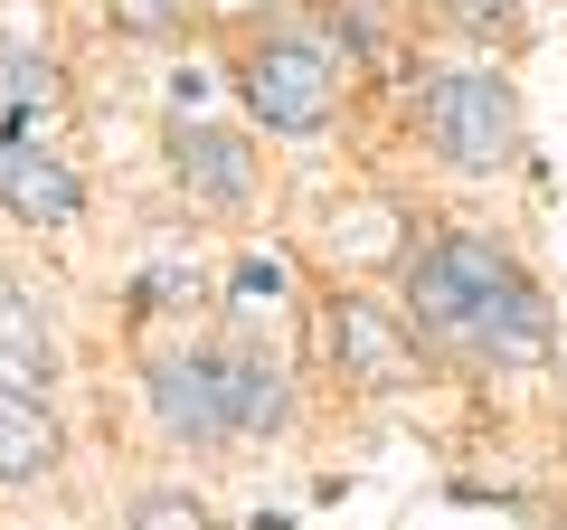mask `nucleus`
Returning <instances> with one entry per match:
<instances>
[{"label":"nucleus","mask_w":567,"mask_h":530,"mask_svg":"<svg viewBox=\"0 0 567 530\" xmlns=\"http://www.w3.org/2000/svg\"><path fill=\"white\" fill-rule=\"evenodd\" d=\"M284 304V265L275 256H237V275H227V313H275Z\"/></svg>","instance_id":"obj_13"},{"label":"nucleus","mask_w":567,"mask_h":530,"mask_svg":"<svg viewBox=\"0 0 567 530\" xmlns=\"http://www.w3.org/2000/svg\"><path fill=\"white\" fill-rule=\"evenodd\" d=\"M123 530H218V521H208V502H189V492H142Z\"/></svg>","instance_id":"obj_14"},{"label":"nucleus","mask_w":567,"mask_h":530,"mask_svg":"<svg viewBox=\"0 0 567 530\" xmlns=\"http://www.w3.org/2000/svg\"><path fill=\"white\" fill-rule=\"evenodd\" d=\"M199 294H208V275H199V265H189V256H162V265H142L133 313H142V323H152V313H189Z\"/></svg>","instance_id":"obj_12"},{"label":"nucleus","mask_w":567,"mask_h":530,"mask_svg":"<svg viewBox=\"0 0 567 530\" xmlns=\"http://www.w3.org/2000/svg\"><path fill=\"white\" fill-rule=\"evenodd\" d=\"M406 304H416V323L445 350H464V360H502V369L548 360V294L520 275L511 246L473 237V227H445L435 246H416Z\"/></svg>","instance_id":"obj_1"},{"label":"nucleus","mask_w":567,"mask_h":530,"mask_svg":"<svg viewBox=\"0 0 567 530\" xmlns=\"http://www.w3.org/2000/svg\"><path fill=\"white\" fill-rule=\"evenodd\" d=\"M445 20H464V29H511V0H445Z\"/></svg>","instance_id":"obj_16"},{"label":"nucleus","mask_w":567,"mask_h":530,"mask_svg":"<svg viewBox=\"0 0 567 530\" xmlns=\"http://www.w3.org/2000/svg\"><path fill=\"white\" fill-rule=\"evenodd\" d=\"M142 398H152L162 436H171V446H189V455L237 436V417H227V360H218V350H152Z\"/></svg>","instance_id":"obj_3"},{"label":"nucleus","mask_w":567,"mask_h":530,"mask_svg":"<svg viewBox=\"0 0 567 530\" xmlns=\"http://www.w3.org/2000/svg\"><path fill=\"white\" fill-rule=\"evenodd\" d=\"M114 10V29H133V39H171L181 29V0H104Z\"/></svg>","instance_id":"obj_15"},{"label":"nucleus","mask_w":567,"mask_h":530,"mask_svg":"<svg viewBox=\"0 0 567 530\" xmlns=\"http://www.w3.org/2000/svg\"><path fill=\"white\" fill-rule=\"evenodd\" d=\"M29 379H58V342H48L39 304H29L20 285H0V388H29Z\"/></svg>","instance_id":"obj_10"},{"label":"nucleus","mask_w":567,"mask_h":530,"mask_svg":"<svg viewBox=\"0 0 567 530\" xmlns=\"http://www.w3.org/2000/svg\"><path fill=\"white\" fill-rule=\"evenodd\" d=\"M48 104H58V67H48L39 48L0 39V114H10V123H39Z\"/></svg>","instance_id":"obj_11"},{"label":"nucleus","mask_w":567,"mask_h":530,"mask_svg":"<svg viewBox=\"0 0 567 530\" xmlns=\"http://www.w3.org/2000/svg\"><path fill=\"white\" fill-rule=\"evenodd\" d=\"M171 171H181V190L199 208H246V190H256V152L227 123H181L171 133Z\"/></svg>","instance_id":"obj_7"},{"label":"nucleus","mask_w":567,"mask_h":530,"mask_svg":"<svg viewBox=\"0 0 567 530\" xmlns=\"http://www.w3.org/2000/svg\"><path fill=\"white\" fill-rule=\"evenodd\" d=\"M0 208L20 227H76L85 218V181L58 152H39L29 133H0Z\"/></svg>","instance_id":"obj_6"},{"label":"nucleus","mask_w":567,"mask_h":530,"mask_svg":"<svg viewBox=\"0 0 567 530\" xmlns=\"http://www.w3.org/2000/svg\"><path fill=\"white\" fill-rule=\"evenodd\" d=\"M416 123L425 143L445 152L454 171H511L520 162V104L492 67H445V77H425L416 95Z\"/></svg>","instance_id":"obj_2"},{"label":"nucleus","mask_w":567,"mask_h":530,"mask_svg":"<svg viewBox=\"0 0 567 530\" xmlns=\"http://www.w3.org/2000/svg\"><path fill=\"white\" fill-rule=\"evenodd\" d=\"M246 104L265 133H322L331 123V58L312 39H265L246 58Z\"/></svg>","instance_id":"obj_4"},{"label":"nucleus","mask_w":567,"mask_h":530,"mask_svg":"<svg viewBox=\"0 0 567 530\" xmlns=\"http://www.w3.org/2000/svg\"><path fill=\"white\" fill-rule=\"evenodd\" d=\"M218 360H227V417H237V436H275L284 417H293V388H284V360H275V350H256V342L218 350Z\"/></svg>","instance_id":"obj_8"},{"label":"nucleus","mask_w":567,"mask_h":530,"mask_svg":"<svg viewBox=\"0 0 567 530\" xmlns=\"http://www.w3.org/2000/svg\"><path fill=\"white\" fill-rule=\"evenodd\" d=\"M58 465V417L29 388H0V483H39Z\"/></svg>","instance_id":"obj_9"},{"label":"nucleus","mask_w":567,"mask_h":530,"mask_svg":"<svg viewBox=\"0 0 567 530\" xmlns=\"http://www.w3.org/2000/svg\"><path fill=\"white\" fill-rule=\"evenodd\" d=\"M331 360H341V379H360V388H406V379H416V342H406V323L388 304H360V294L331 304Z\"/></svg>","instance_id":"obj_5"}]
</instances>
